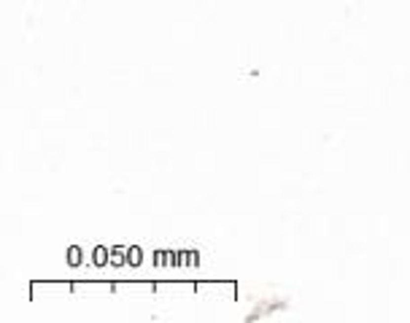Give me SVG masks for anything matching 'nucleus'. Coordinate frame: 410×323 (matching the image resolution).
<instances>
[]
</instances>
